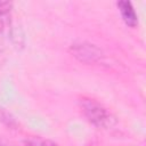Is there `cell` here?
Segmentation results:
<instances>
[{"label":"cell","instance_id":"6da1fadb","mask_svg":"<svg viewBox=\"0 0 146 146\" xmlns=\"http://www.w3.org/2000/svg\"><path fill=\"white\" fill-rule=\"evenodd\" d=\"M79 105L86 119L95 127L106 129L115 124V117L98 100L83 96L79 99Z\"/></svg>","mask_w":146,"mask_h":146},{"label":"cell","instance_id":"7a4b0ae2","mask_svg":"<svg viewBox=\"0 0 146 146\" xmlns=\"http://www.w3.org/2000/svg\"><path fill=\"white\" fill-rule=\"evenodd\" d=\"M70 52L79 62L84 64L99 63L104 57V52L99 47L86 41H78L72 43L70 47Z\"/></svg>","mask_w":146,"mask_h":146},{"label":"cell","instance_id":"3957f363","mask_svg":"<svg viewBox=\"0 0 146 146\" xmlns=\"http://www.w3.org/2000/svg\"><path fill=\"white\" fill-rule=\"evenodd\" d=\"M119 11L121 14V17L123 19V22L130 26V27H136L138 25V16L136 10L133 9L132 5L130 1H119L116 3Z\"/></svg>","mask_w":146,"mask_h":146},{"label":"cell","instance_id":"277c9868","mask_svg":"<svg viewBox=\"0 0 146 146\" xmlns=\"http://www.w3.org/2000/svg\"><path fill=\"white\" fill-rule=\"evenodd\" d=\"M23 146H58V145L50 139L34 136V137L26 138L23 141Z\"/></svg>","mask_w":146,"mask_h":146},{"label":"cell","instance_id":"5b68a950","mask_svg":"<svg viewBox=\"0 0 146 146\" xmlns=\"http://www.w3.org/2000/svg\"><path fill=\"white\" fill-rule=\"evenodd\" d=\"M0 122L3 123L5 125L9 127V128H13V129H15L17 127V123H16L15 119L10 115V113H8L2 107H0Z\"/></svg>","mask_w":146,"mask_h":146},{"label":"cell","instance_id":"8992f818","mask_svg":"<svg viewBox=\"0 0 146 146\" xmlns=\"http://www.w3.org/2000/svg\"><path fill=\"white\" fill-rule=\"evenodd\" d=\"M11 8H13V3L11 2H2V1H0V18L8 17L10 15Z\"/></svg>","mask_w":146,"mask_h":146}]
</instances>
